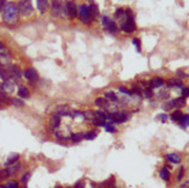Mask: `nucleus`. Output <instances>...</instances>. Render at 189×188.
Instances as JSON below:
<instances>
[{"instance_id": "obj_32", "label": "nucleus", "mask_w": 189, "mask_h": 188, "mask_svg": "<svg viewBox=\"0 0 189 188\" xmlns=\"http://www.w3.org/2000/svg\"><path fill=\"white\" fill-rule=\"evenodd\" d=\"M70 138H71L73 142H79V141H81V139L84 138V135H80V133H72V135L70 136Z\"/></svg>"}, {"instance_id": "obj_28", "label": "nucleus", "mask_w": 189, "mask_h": 188, "mask_svg": "<svg viewBox=\"0 0 189 188\" xmlns=\"http://www.w3.org/2000/svg\"><path fill=\"white\" fill-rule=\"evenodd\" d=\"M93 123H94V126H96V127H105V126H106V121L102 120V118H100V117H94V118H93Z\"/></svg>"}, {"instance_id": "obj_33", "label": "nucleus", "mask_w": 189, "mask_h": 188, "mask_svg": "<svg viewBox=\"0 0 189 188\" xmlns=\"http://www.w3.org/2000/svg\"><path fill=\"white\" fill-rule=\"evenodd\" d=\"M82 116L86 118V120H93L95 117V113L94 112H85V113H82Z\"/></svg>"}, {"instance_id": "obj_16", "label": "nucleus", "mask_w": 189, "mask_h": 188, "mask_svg": "<svg viewBox=\"0 0 189 188\" xmlns=\"http://www.w3.org/2000/svg\"><path fill=\"white\" fill-rule=\"evenodd\" d=\"M160 178L164 180V181H170V172L168 167L167 166H165V167H163V169H160Z\"/></svg>"}, {"instance_id": "obj_5", "label": "nucleus", "mask_w": 189, "mask_h": 188, "mask_svg": "<svg viewBox=\"0 0 189 188\" xmlns=\"http://www.w3.org/2000/svg\"><path fill=\"white\" fill-rule=\"evenodd\" d=\"M185 106H186V98L180 96V98L173 99V100L168 101L167 103H165L164 105V111H172V109L181 108V107H185Z\"/></svg>"}, {"instance_id": "obj_27", "label": "nucleus", "mask_w": 189, "mask_h": 188, "mask_svg": "<svg viewBox=\"0 0 189 188\" xmlns=\"http://www.w3.org/2000/svg\"><path fill=\"white\" fill-rule=\"evenodd\" d=\"M96 136H97V131L93 130V131H89V132H87L86 135H84V138L87 139V141H92V139L96 138Z\"/></svg>"}, {"instance_id": "obj_23", "label": "nucleus", "mask_w": 189, "mask_h": 188, "mask_svg": "<svg viewBox=\"0 0 189 188\" xmlns=\"http://www.w3.org/2000/svg\"><path fill=\"white\" fill-rule=\"evenodd\" d=\"M11 75H13L15 78H21L22 77V72H21L19 66H16V65H12L11 66Z\"/></svg>"}, {"instance_id": "obj_22", "label": "nucleus", "mask_w": 189, "mask_h": 188, "mask_svg": "<svg viewBox=\"0 0 189 188\" xmlns=\"http://www.w3.org/2000/svg\"><path fill=\"white\" fill-rule=\"evenodd\" d=\"M179 124H180V127L182 128V129H186V128H188L189 127V115L188 114H186V115H183L182 116V118L178 122Z\"/></svg>"}, {"instance_id": "obj_15", "label": "nucleus", "mask_w": 189, "mask_h": 188, "mask_svg": "<svg viewBox=\"0 0 189 188\" xmlns=\"http://www.w3.org/2000/svg\"><path fill=\"white\" fill-rule=\"evenodd\" d=\"M21 169V164L20 163H15V164H13V165H11V166H7V172H8V175L11 177V175H14V174H16L18 172L20 171Z\"/></svg>"}, {"instance_id": "obj_29", "label": "nucleus", "mask_w": 189, "mask_h": 188, "mask_svg": "<svg viewBox=\"0 0 189 188\" xmlns=\"http://www.w3.org/2000/svg\"><path fill=\"white\" fill-rule=\"evenodd\" d=\"M132 44L136 47V50H137V52H140L142 51V49H140V47H142V43H140V39L137 37H133L132 38Z\"/></svg>"}, {"instance_id": "obj_52", "label": "nucleus", "mask_w": 189, "mask_h": 188, "mask_svg": "<svg viewBox=\"0 0 189 188\" xmlns=\"http://www.w3.org/2000/svg\"><path fill=\"white\" fill-rule=\"evenodd\" d=\"M67 188H70V187H67Z\"/></svg>"}, {"instance_id": "obj_14", "label": "nucleus", "mask_w": 189, "mask_h": 188, "mask_svg": "<svg viewBox=\"0 0 189 188\" xmlns=\"http://www.w3.org/2000/svg\"><path fill=\"white\" fill-rule=\"evenodd\" d=\"M166 158H167V160L170 161L172 164H180L181 160H182L181 156L178 154V153H168V154L166 156Z\"/></svg>"}, {"instance_id": "obj_49", "label": "nucleus", "mask_w": 189, "mask_h": 188, "mask_svg": "<svg viewBox=\"0 0 189 188\" xmlns=\"http://www.w3.org/2000/svg\"><path fill=\"white\" fill-rule=\"evenodd\" d=\"M0 188H5V185H0Z\"/></svg>"}, {"instance_id": "obj_24", "label": "nucleus", "mask_w": 189, "mask_h": 188, "mask_svg": "<svg viewBox=\"0 0 189 188\" xmlns=\"http://www.w3.org/2000/svg\"><path fill=\"white\" fill-rule=\"evenodd\" d=\"M9 78H11V72H8L6 69H4V67L0 66V79L7 80V79H9Z\"/></svg>"}, {"instance_id": "obj_6", "label": "nucleus", "mask_w": 189, "mask_h": 188, "mask_svg": "<svg viewBox=\"0 0 189 188\" xmlns=\"http://www.w3.org/2000/svg\"><path fill=\"white\" fill-rule=\"evenodd\" d=\"M19 11L20 13L24 17H29L33 14L34 8L31 5V0H21L19 2Z\"/></svg>"}, {"instance_id": "obj_7", "label": "nucleus", "mask_w": 189, "mask_h": 188, "mask_svg": "<svg viewBox=\"0 0 189 188\" xmlns=\"http://www.w3.org/2000/svg\"><path fill=\"white\" fill-rule=\"evenodd\" d=\"M102 23H103V27L112 34H116L118 32V28H117V24L115 23V21L112 20L108 17H103L102 18Z\"/></svg>"}, {"instance_id": "obj_4", "label": "nucleus", "mask_w": 189, "mask_h": 188, "mask_svg": "<svg viewBox=\"0 0 189 188\" xmlns=\"http://www.w3.org/2000/svg\"><path fill=\"white\" fill-rule=\"evenodd\" d=\"M131 117L129 112H115L108 114V121L110 123H124Z\"/></svg>"}, {"instance_id": "obj_40", "label": "nucleus", "mask_w": 189, "mask_h": 188, "mask_svg": "<svg viewBox=\"0 0 189 188\" xmlns=\"http://www.w3.org/2000/svg\"><path fill=\"white\" fill-rule=\"evenodd\" d=\"M118 91H120L121 93L127 94V95H132V94H131V91H129V90H128V88H125V87H120V88H118Z\"/></svg>"}, {"instance_id": "obj_45", "label": "nucleus", "mask_w": 189, "mask_h": 188, "mask_svg": "<svg viewBox=\"0 0 189 188\" xmlns=\"http://www.w3.org/2000/svg\"><path fill=\"white\" fill-rule=\"evenodd\" d=\"M6 0H0V12H2L4 11V8H5V6H6Z\"/></svg>"}, {"instance_id": "obj_50", "label": "nucleus", "mask_w": 189, "mask_h": 188, "mask_svg": "<svg viewBox=\"0 0 189 188\" xmlns=\"http://www.w3.org/2000/svg\"><path fill=\"white\" fill-rule=\"evenodd\" d=\"M108 188H113V187H112V186H109V187H108Z\"/></svg>"}, {"instance_id": "obj_46", "label": "nucleus", "mask_w": 189, "mask_h": 188, "mask_svg": "<svg viewBox=\"0 0 189 188\" xmlns=\"http://www.w3.org/2000/svg\"><path fill=\"white\" fill-rule=\"evenodd\" d=\"M176 73H178V75H179L180 78H186V77H188V75H186V73H185V72H183L182 70H179V71H178Z\"/></svg>"}, {"instance_id": "obj_44", "label": "nucleus", "mask_w": 189, "mask_h": 188, "mask_svg": "<svg viewBox=\"0 0 189 188\" xmlns=\"http://www.w3.org/2000/svg\"><path fill=\"white\" fill-rule=\"evenodd\" d=\"M6 54V48H5V45L2 44V42H0V55H5Z\"/></svg>"}, {"instance_id": "obj_21", "label": "nucleus", "mask_w": 189, "mask_h": 188, "mask_svg": "<svg viewBox=\"0 0 189 188\" xmlns=\"http://www.w3.org/2000/svg\"><path fill=\"white\" fill-rule=\"evenodd\" d=\"M60 114L59 113H56L52 117H51V126L54 127V128H58L59 126H60Z\"/></svg>"}, {"instance_id": "obj_26", "label": "nucleus", "mask_w": 189, "mask_h": 188, "mask_svg": "<svg viewBox=\"0 0 189 188\" xmlns=\"http://www.w3.org/2000/svg\"><path fill=\"white\" fill-rule=\"evenodd\" d=\"M107 103H108V101H107L105 98H99V99L95 100V105H96L97 107H101V108L107 107Z\"/></svg>"}, {"instance_id": "obj_17", "label": "nucleus", "mask_w": 189, "mask_h": 188, "mask_svg": "<svg viewBox=\"0 0 189 188\" xmlns=\"http://www.w3.org/2000/svg\"><path fill=\"white\" fill-rule=\"evenodd\" d=\"M18 95H19V98H21V99H27V98H29L30 92H29V90H28L27 87L21 86V87H19V90H18Z\"/></svg>"}, {"instance_id": "obj_3", "label": "nucleus", "mask_w": 189, "mask_h": 188, "mask_svg": "<svg viewBox=\"0 0 189 188\" xmlns=\"http://www.w3.org/2000/svg\"><path fill=\"white\" fill-rule=\"evenodd\" d=\"M78 13H79L80 20L85 24H89L94 20L93 14H92V11H91V7L87 6V5H80V7L78 8Z\"/></svg>"}, {"instance_id": "obj_39", "label": "nucleus", "mask_w": 189, "mask_h": 188, "mask_svg": "<svg viewBox=\"0 0 189 188\" xmlns=\"http://www.w3.org/2000/svg\"><path fill=\"white\" fill-rule=\"evenodd\" d=\"M181 94H182V96H183V98H188L189 96V87H182Z\"/></svg>"}, {"instance_id": "obj_42", "label": "nucleus", "mask_w": 189, "mask_h": 188, "mask_svg": "<svg viewBox=\"0 0 189 188\" xmlns=\"http://www.w3.org/2000/svg\"><path fill=\"white\" fill-rule=\"evenodd\" d=\"M13 102H14V105H15V106H18V107L23 106V101H22V100H19V99H14V100H13Z\"/></svg>"}, {"instance_id": "obj_1", "label": "nucleus", "mask_w": 189, "mask_h": 188, "mask_svg": "<svg viewBox=\"0 0 189 188\" xmlns=\"http://www.w3.org/2000/svg\"><path fill=\"white\" fill-rule=\"evenodd\" d=\"M2 12H4V21H5L7 24L14 26V24L18 23L20 11H19V6H18L16 4H14V2H7Z\"/></svg>"}, {"instance_id": "obj_36", "label": "nucleus", "mask_w": 189, "mask_h": 188, "mask_svg": "<svg viewBox=\"0 0 189 188\" xmlns=\"http://www.w3.org/2000/svg\"><path fill=\"white\" fill-rule=\"evenodd\" d=\"M183 175H185V167L182 166V167H180V171H179L178 177H176V180H178V181H181L182 178H183Z\"/></svg>"}, {"instance_id": "obj_38", "label": "nucleus", "mask_w": 189, "mask_h": 188, "mask_svg": "<svg viewBox=\"0 0 189 188\" xmlns=\"http://www.w3.org/2000/svg\"><path fill=\"white\" fill-rule=\"evenodd\" d=\"M158 118H159V120H161V122H163V123H166V122H167V120H168V116H167L166 114H160V115L157 117V120H158Z\"/></svg>"}, {"instance_id": "obj_48", "label": "nucleus", "mask_w": 189, "mask_h": 188, "mask_svg": "<svg viewBox=\"0 0 189 188\" xmlns=\"http://www.w3.org/2000/svg\"><path fill=\"white\" fill-rule=\"evenodd\" d=\"M180 188H189V180H187L186 182H183V184L180 186Z\"/></svg>"}, {"instance_id": "obj_19", "label": "nucleus", "mask_w": 189, "mask_h": 188, "mask_svg": "<svg viewBox=\"0 0 189 188\" xmlns=\"http://www.w3.org/2000/svg\"><path fill=\"white\" fill-rule=\"evenodd\" d=\"M182 116H183V114L181 111H179V109H176V111H174L173 113L170 114V120L173 121V122H179L181 118H182Z\"/></svg>"}, {"instance_id": "obj_12", "label": "nucleus", "mask_w": 189, "mask_h": 188, "mask_svg": "<svg viewBox=\"0 0 189 188\" xmlns=\"http://www.w3.org/2000/svg\"><path fill=\"white\" fill-rule=\"evenodd\" d=\"M164 84H165L164 79H163V78H160V77H157V78L152 79L151 81H150L149 87H150V88H159V87H161Z\"/></svg>"}, {"instance_id": "obj_41", "label": "nucleus", "mask_w": 189, "mask_h": 188, "mask_svg": "<svg viewBox=\"0 0 189 188\" xmlns=\"http://www.w3.org/2000/svg\"><path fill=\"white\" fill-rule=\"evenodd\" d=\"M29 179H30V173L28 172V173H26V174H23V177H22V181L24 182V184H27L28 181H29Z\"/></svg>"}, {"instance_id": "obj_35", "label": "nucleus", "mask_w": 189, "mask_h": 188, "mask_svg": "<svg viewBox=\"0 0 189 188\" xmlns=\"http://www.w3.org/2000/svg\"><path fill=\"white\" fill-rule=\"evenodd\" d=\"M143 93H144V96H145L146 99H150V98H152V96H153V92H152V88H150V87H149V88H145Z\"/></svg>"}, {"instance_id": "obj_51", "label": "nucleus", "mask_w": 189, "mask_h": 188, "mask_svg": "<svg viewBox=\"0 0 189 188\" xmlns=\"http://www.w3.org/2000/svg\"><path fill=\"white\" fill-rule=\"evenodd\" d=\"M56 188H60V187H59V186H57V187H56Z\"/></svg>"}, {"instance_id": "obj_10", "label": "nucleus", "mask_w": 189, "mask_h": 188, "mask_svg": "<svg viewBox=\"0 0 189 188\" xmlns=\"http://www.w3.org/2000/svg\"><path fill=\"white\" fill-rule=\"evenodd\" d=\"M23 75H24V78H26V79H28V80H29V81H31V83L36 81V80L38 79L37 71H36L35 69H33V67L26 69V70H24V72H23Z\"/></svg>"}, {"instance_id": "obj_30", "label": "nucleus", "mask_w": 189, "mask_h": 188, "mask_svg": "<svg viewBox=\"0 0 189 188\" xmlns=\"http://www.w3.org/2000/svg\"><path fill=\"white\" fill-rule=\"evenodd\" d=\"M5 188H19V182L15 180H11L5 185Z\"/></svg>"}, {"instance_id": "obj_34", "label": "nucleus", "mask_w": 189, "mask_h": 188, "mask_svg": "<svg viewBox=\"0 0 189 188\" xmlns=\"http://www.w3.org/2000/svg\"><path fill=\"white\" fill-rule=\"evenodd\" d=\"M106 130L108 132H112V133H114V132H116L117 130H116V128L113 126V123H106Z\"/></svg>"}, {"instance_id": "obj_31", "label": "nucleus", "mask_w": 189, "mask_h": 188, "mask_svg": "<svg viewBox=\"0 0 189 188\" xmlns=\"http://www.w3.org/2000/svg\"><path fill=\"white\" fill-rule=\"evenodd\" d=\"M89 7H91V11H92L93 18H94V19H96V18L99 17V8H97V6H96L95 4H92Z\"/></svg>"}, {"instance_id": "obj_11", "label": "nucleus", "mask_w": 189, "mask_h": 188, "mask_svg": "<svg viewBox=\"0 0 189 188\" xmlns=\"http://www.w3.org/2000/svg\"><path fill=\"white\" fill-rule=\"evenodd\" d=\"M51 7H52V12L54 14L58 17L60 13H62V9H63V2L62 0H51Z\"/></svg>"}, {"instance_id": "obj_9", "label": "nucleus", "mask_w": 189, "mask_h": 188, "mask_svg": "<svg viewBox=\"0 0 189 188\" xmlns=\"http://www.w3.org/2000/svg\"><path fill=\"white\" fill-rule=\"evenodd\" d=\"M66 13L70 18H76L78 15V7L74 4V1H67L66 2Z\"/></svg>"}, {"instance_id": "obj_8", "label": "nucleus", "mask_w": 189, "mask_h": 188, "mask_svg": "<svg viewBox=\"0 0 189 188\" xmlns=\"http://www.w3.org/2000/svg\"><path fill=\"white\" fill-rule=\"evenodd\" d=\"M1 88L5 93H13L15 91V83L9 78L7 80H4L2 85H1Z\"/></svg>"}, {"instance_id": "obj_25", "label": "nucleus", "mask_w": 189, "mask_h": 188, "mask_svg": "<svg viewBox=\"0 0 189 188\" xmlns=\"http://www.w3.org/2000/svg\"><path fill=\"white\" fill-rule=\"evenodd\" d=\"M105 99L108 100V101H113V102H116L118 99H117V95L114 93V92H107L105 93Z\"/></svg>"}, {"instance_id": "obj_13", "label": "nucleus", "mask_w": 189, "mask_h": 188, "mask_svg": "<svg viewBox=\"0 0 189 188\" xmlns=\"http://www.w3.org/2000/svg\"><path fill=\"white\" fill-rule=\"evenodd\" d=\"M167 86L168 87H179V88H182L183 87V83L178 79V78H170L167 80Z\"/></svg>"}, {"instance_id": "obj_47", "label": "nucleus", "mask_w": 189, "mask_h": 188, "mask_svg": "<svg viewBox=\"0 0 189 188\" xmlns=\"http://www.w3.org/2000/svg\"><path fill=\"white\" fill-rule=\"evenodd\" d=\"M84 187H85L84 181H78L76 184V188H84Z\"/></svg>"}, {"instance_id": "obj_18", "label": "nucleus", "mask_w": 189, "mask_h": 188, "mask_svg": "<svg viewBox=\"0 0 189 188\" xmlns=\"http://www.w3.org/2000/svg\"><path fill=\"white\" fill-rule=\"evenodd\" d=\"M19 158H20L19 153H13V154H11V156L8 157V159L6 160L5 165H6V166H11V165L15 164V163L19 160Z\"/></svg>"}, {"instance_id": "obj_20", "label": "nucleus", "mask_w": 189, "mask_h": 188, "mask_svg": "<svg viewBox=\"0 0 189 188\" xmlns=\"http://www.w3.org/2000/svg\"><path fill=\"white\" fill-rule=\"evenodd\" d=\"M37 8L41 13H45L48 9V0H37Z\"/></svg>"}, {"instance_id": "obj_2", "label": "nucleus", "mask_w": 189, "mask_h": 188, "mask_svg": "<svg viewBox=\"0 0 189 188\" xmlns=\"http://www.w3.org/2000/svg\"><path fill=\"white\" fill-rule=\"evenodd\" d=\"M121 30L127 34L133 33L136 30V23L133 20V14L131 9H125V18L121 21Z\"/></svg>"}, {"instance_id": "obj_43", "label": "nucleus", "mask_w": 189, "mask_h": 188, "mask_svg": "<svg viewBox=\"0 0 189 188\" xmlns=\"http://www.w3.org/2000/svg\"><path fill=\"white\" fill-rule=\"evenodd\" d=\"M160 99H168L170 98V93L168 92H161L160 95H159Z\"/></svg>"}, {"instance_id": "obj_37", "label": "nucleus", "mask_w": 189, "mask_h": 188, "mask_svg": "<svg viewBox=\"0 0 189 188\" xmlns=\"http://www.w3.org/2000/svg\"><path fill=\"white\" fill-rule=\"evenodd\" d=\"M9 175H8V172H7V169H4L0 171V180H2V179H6V178H8Z\"/></svg>"}]
</instances>
